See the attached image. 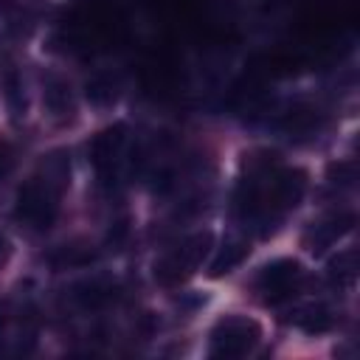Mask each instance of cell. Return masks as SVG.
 <instances>
[{
  "label": "cell",
  "mask_w": 360,
  "mask_h": 360,
  "mask_svg": "<svg viewBox=\"0 0 360 360\" xmlns=\"http://www.w3.org/2000/svg\"><path fill=\"white\" fill-rule=\"evenodd\" d=\"M68 186H70V160L68 152L56 149L45 155L37 174L20 186L14 217L34 231H48L56 222L59 200Z\"/></svg>",
  "instance_id": "6da1fadb"
},
{
  "label": "cell",
  "mask_w": 360,
  "mask_h": 360,
  "mask_svg": "<svg viewBox=\"0 0 360 360\" xmlns=\"http://www.w3.org/2000/svg\"><path fill=\"white\" fill-rule=\"evenodd\" d=\"M262 340V326L248 315H225L208 332V354L219 360H236L250 354Z\"/></svg>",
  "instance_id": "7a4b0ae2"
},
{
  "label": "cell",
  "mask_w": 360,
  "mask_h": 360,
  "mask_svg": "<svg viewBox=\"0 0 360 360\" xmlns=\"http://www.w3.org/2000/svg\"><path fill=\"white\" fill-rule=\"evenodd\" d=\"M208 250H211V233H208V231H200V233L186 236L177 248L166 250V253L155 262V267H152L155 281H160L163 287L183 284V281L202 264V259L208 256Z\"/></svg>",
  "instance_id": "3957f363"
},
{
  "label": "cell",
  "mask_w": 360,
  "mask_h": 360,
  "mask_svg": "<svg viewBox=\"0 0 360 360\" xmlns=\"http://www.w3.org/2000/svg\"><path fill=\"white\" fill-rule=\"evenodd\" d=\"M301 281H304L301 262L290 259V256H281V259H273V262L259 267V273L253 278V287H256V292L262 295L264 304H281V301H290L295 295Z\"/></svg>",
  "instance_id": "277c9868"
},
{
  "label": "cell",
  "mask_w": 360,
  "mask_h": 360,
  "mask_svg": "<svg viewBox=\"0 0 360 360\" xmlns=\"http://www.w3.org/2000/svg\"><path fill=\"white\" fill-rule=\"evenodd\" d=\"M124 143H127V127L124 124H115L104 132H98L90 143V160L96 166V174L104 186H110L118 174V163H121V155H124Z\"/></svg>",
  "instance_id": "5b68a950"
},
{
  "label": "cell",
  "mask_w": 360,
  "mask_h": 360,
  "mask_svg": "<svg viewBox=\"0 0 360 360\" xmlns=\"http://www.w3.org/2000/svg\"><path fill=\"white\" fill-rule=\"evenodd\" d=\"M68 298H70L73 307H79L84 312H93V309H101V307H107L118 298V284L107 276H90V278L73 281L68 287Z\"/></svg>",
  "instance_id": "8992f818"
},
{
  "label": "cell",
  "mask_w": 360,
  "mask_h": 360,
  "mask_svg": "<svg viewBox=\"0 0 360 360\" xmlns=\"http://www.w3.org/2000/svg\"><path fill=\"white\" fill-rule=\"evenodd\" d=\"M354 228V214L352 211H338L329 214L318 222H312L304 233V248L309 253H323L326 248H332L338 239H343L349 231Z\"/></svg>",
  "instance_id": "52a82bcc"
},
{
  "label": "cell",
  "mask_w": 360,
  "mask_h": 360,
  "mask_svg": "<svg viewBox=\"0 0 360 360\" xmlns=\"http://www.w3.org/2000/svg\"><path fill=\"white\" fill-rule=\"evenodd\" d=\"M284 321L290 326L301 329L304 335H323L335 326V312L323 301H304V304H292V309L284 315Z\"/></svg>",
  "instance_id": "ba28073f"
},
{
  "label": "cell",
  "mask_w": 360,
  "mask_h": 360,
  "mask_svg": "<svg viewBox=\"0 0 360 360\" xmlns=\"http://www.w3.org/2000/svg\"><path fill=\"white\" fill-rule=\"evenodd\" d=\"M42 101L48 107V112L53 115V121L65 124L73 118L76 112V104H73V93H70V84L59 76H48L45 79V90H42Z\"/></svg>",
  "instance_id": "9c48e42d"
},
{
  "label": "cell",
  "mask_w": 360,
  "mask_h": 360,
  "mask_svg": "<svg viewBox=\"0 0 360 360\" xmlns=\"http://www.w3.org/2000/svg\"><path fill=\"white\" fill-rule=\"evenodd\" d=\"M248 253H250L248 242H242V239H225V242L217 248V253H214V259H211V264H208V276H211V278H222V276L233 273V270L248 259Z\"/></svg>",
  "instance_id": "30bf717a"
},
{
  "label": "cell",
  "mask_w": 360,
  "mask_h": 360,
  "mask_svg": "<svg viewBox=\"0 0 360 360\" xmlns=\"http://www.w3.org/2000/svg\"><path fill=\"white\" fill-rule=\"evenodd\" d=\"M357 248H346V250H338L329 262H326V276L332 278V284L338 287H352L357 281Z\"/></svg>",
  "instance_id": "8fae6325"
},
{
  "label": "cell",
  "mask_w": 360,
  "mask_h": 360,
  "mask_svg": "<svg viewBox=\"0 0 360 360\" xmlns=\"http://www.w3.org/2000/svg\"><path fill=\"white\" fill-rule=\"evenodd\" d=\"M93 259H96V253H93L90 248H84V245H62V248H56V250L48 256V262H51L56 270L87 267Z\"/></svg>",
  "instance_id": "7c38bea8"
},
{
  "label": "cell",
  "mask_w": 360,
  "mask_h": 360,
  "mask_svg": "<svg viewBox=\"0 0 360 360\" xmlns=\"http://www.w3.org/2000/svg\"><path fill=\"white\" fill-rule=\"evenodd\" d=\"M115 90L118 87H115V82L110 76H96V79L87 82V98L96 107H110L115 101V96H118Z\"/></svg>",
  "instance_id": "4fadbf2b"
},
{
  "label": "cell",
  "mask_w": 360,
  "mask_h": 360,
  "mask_svg": "<svg viewBox=\"0 0 360 360\" xmlns=\"http://www.w3.org/2000/svg\"><path fill=\"white\" fill-rule=\"evenodd\" d=\"M6 104H8V112L14 121L25 118V93H22V82L17 73L6 76Z\"/></svg>",
  "instance_id": "5bb4252c"
},
{
  "label": "cell",
  "mask_w": 360,
  "mask_h": 360,
  "mask_svg": "<svg viewBox=\"0 0 360 360\" xmlns=\"http://www.w3.org/2000/svg\"><path fill=\"white\" fill-rule=\"evenodd\" d=\"M329 180H332L335 186L352 188L354 180H357V166H354V160H338V163H332V166H329Z\"/></svg>",
  "instance_id": "9a60e30c"
},
{
  "label": "cell",
  "mask_w": 360,
  "mask_h": 360,
  "mask_svg": "<svg viewBox=\"0 0 360 360\" xmlns=\"http://www.w3.org/2000/svg\"><path fill=\"white\" fill-rule=\"evenodd\" d=\"M11 169H14V152H11L8 143H0V180L8 177Z\"/></svg>",
  "instance_id": "2e32d148"
},
{
  "label": "cell",
  "mask_w": 360,
  "mask_h": 360,
  "mask_svg": "<svg viewBox=\"0 0 360 360\" xmlns=\"http://www.w3.org/2000/svg\"><path fill=\"white\" fill-rule=\"evenodd\" d=\"M11 250H14V248H11V239H8L6 233H0V267L11 259Z\"/></svg>",
  "instance_id": "e0dca14e"
},
{
  "label": "cell",
  "mask_w": 360,
  "mask_h": 360,
  "mask_svg": "<svg viewBox=\"0 0 360 360\" xmlns=\"http://www.w3.org/2000/svg\"><path fill=\"white\" fill-rule=\"evenodd\" d=\"M6 329H8V304H6V301H0V340H3Z\"/></svg>",
  "instance_id": "ac0fdd59"
}]
</instances>
